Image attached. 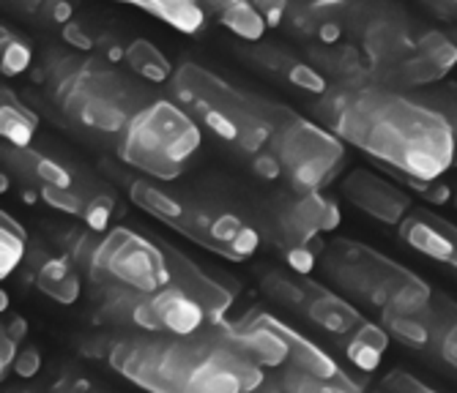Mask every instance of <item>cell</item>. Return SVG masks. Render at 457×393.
<instances>
[{
    "label": "cell",
    "mask_w": 457,
    "mask_h": 393,
    "mask_svg": "<svg viewBox=\"0 0 457 393\" xmlns=\"http://www.w3.org/2000/svg\"><path fill=\"white\" fill-rule=\"evenodd\" d=\"M312 115L345 145L392 172L438 181L454 167V140L446 120L408 91L376 79L328 85Z\"/></svg>",
    "instance_id": "6da1fadb"
},
{
    "label": "cell",
    "mask_w": 457,
    "mask_h": 393,
    "mask_svg": "<svg viewBox=\"0 0 457 393\" xmlns=\"http://www.w3.org/2000/svg\"><path fill=\"white\" fill-rule=\"evenodd\" d=\"M104 361L145 393H246L266 377L209 323L189 336L112 339L104 344Z\"/></svg>",
    "instance_id": "7a4b0ae2"
},
{
    "label": "cell",
    "mask_w": 457,
    "mask_h": 393,
    "mask_svg": "<svg viewBox=\"0 0 457 393\" xmlns=\"http://www.w3.org/2000/svg\"><path fill=\"white\" fill-rule=\"evenodd\" d=\"M45 87L69 126L99 137H120L156 99L135 77L94 55H47Z\"/></svg>",
    "instance_id": "3957f363"
},
{
    "label": "cell",
    "mask_w": 457,
    "mask_h": 393,
    "mask_svg": "<svg viewBox=\"0 0 457 393\" xmlns=\"http://www.w3.org/2000/svg\"><path fill=\"white\" fill-rule=\"evenodd\" d=\"M168 85L170 99L184 107L200 128L212 131L220 143L249 159L261 156L269 148L277 126L290 112L285 104L244 91L192 61L176 66V74Z\"/></svg>",
    "instance_id": "277c9868"
},
{
    "label": "cell",
    "mask_w": 457,
    "mask_h": 393,
    "mask_svg": "<svg viewBox=\"0 0 457 393\" xmlns=\"http://www.w3.org/2000/svg\"><path fill=\"white\" fill-rule=\"evenodd\" d=\"M127 189L132 202L159 218L164 227L225 259L241 262L261 246V233L228 208L176 194L148 178H129Z\"/></svg>",
    "instance_id": "5b68a950"
},
{
    "label": "cell",
    "mask_w": 457,
    "mask_h": 393,
    "mask_svg": "<svg viewBox=\"0 0 457 393\" xmlns=\"http://www.w3.org/2000/svg\"><path fill=\"white\" fill-rule=\"evenodd\" d=\"M320 268L340 292L367 306L411 309L433 300L430 284L392 257L351 238H335L320 251Z\"/></svg>",
    "instance_id": "8992f818"
},
{
    "label": "cell",
    "mask_w": 457,
    "mask_h": 393,
    "mask_svg": "<svg viewBox=\"0 0 457 393\" xmlns=\"http://www.w3.org/2000/svg\"><path fill=\"white\" fill-rule=\"evenodd\" d=\"M200 143L203 131L184 107L173 99H154L118 137V156L151 181L170 184L192 164Z\"/></svg>",
    "instance_id": "52a82bcc"
},
{
    "label": "cell",
    "mask_w": 457,
    "mask_h": 393,
    "mask_svg": "<svg viewBox=\"0 0 457 393\" xmlns=\"http://www.w3.org/2000/svg\"><path fill=\"white\" fill-rule=\"evenodd\" d=\"M266 151L294 192H323L345 164V143L294 110L282 118Z\"/></svg>",
    "instance_id": "ba28073f"
},
{
    "label": "cell",
    "mask_w": 457,
    "mask_h": 393,
    "mask_svg": "<svg viewBox=\"0 0 457 393\" xmlns=\"http://www.w3.org/2000/svg\"><path fill=\"white\" fill-rule=\"evenodd\" d=\"M343 222L340 205L328 200L323 192H294L279 197L269 216L263 218L271 243L282 251L287 266L296 274L307 276L320 259L326 243L320 235L335 233Z\"/></svg>",
    "instance_id": "9c48e42d"
},
{
    "label": "cell",
    "mask_w": 457,
    "mask_h": 393,
    "mask_svg": "<svg viewBox=\"0 0 457 393\" xmlns=\"http://www.w3.org/2000/svg\"><path fill=\"white\" fill-rule=\"evenodd\" d=\"M88 276L94 284L129 287L135 292H156L170 284L168 259L159 241H151L129 227L107 230L94 251Z\"/></svg>",
    "instance_id": "30bf717a"
},
{
    "label": "cell",
    "mask_w": 457,
    "mask_h": 393,
    "mask_svg": "<svg viewBox=\"0 0 457 393\" xmlns=\"http://www.w3.org/2000/svg\"><path fill=\"white\" fill-rule=\"evenodd\" d=\"M420 36L422 30L413 25V20L403 9L389 4V0H372L353 44L361 47L372 69V79H376L378 74L400 63L405 55H411Z\"/></svg>",
    "instance_id": "8fae6325"
},
{
    "label": "cell",
    "mask_w": 457,
    "mask_h": 393,
    "mask_svg": "<svg viewBox=\"0 0 457 393\" xmlns=\"http://www.w3.org/2000/svg\"><path fill=\"white\" fill-rule=\"evenodd\" d=\"M457 66V47L446 30L441 28H425L417 47L411 55H405L400 63L386 69L376 77V82L395 87V91H420L444 82V77Z\"/></svg>",
    "instance_id": "7c38bea8"
},
{
    "label": "cell",
    "mask_w": 457,
    "mask_h": 393,
    "mask_svg": "<svg viewBox=\"0 0 457 393\" xmlns=\"http://www.w3.org/2000/svg\"><path fill=\"white\" fill-rule=\"evenodd\" d=\"M205 323H209L205 312L173 284L156 292H143L132 317V328H140L145 333H170V336L197 333Z\"/></svg>",
    "instance_id": "4fadbf2b"
},
{
    "label": "cell",
    "mask_w": 457,
    "mask_h": 393,
    "mask_svg": "<svg viewBox=\"0 0 457 393\" xmlns=\"http://www.w3.org/2000/svg\"><path fill=\"white\" fill-rule=\"evenodd\" d=\"M238 55L253 66L255 71L282 82V85H290L296 87L302 94H310V96H323L328 91V82L310 66V61L299 53H294L285 44H277V41H241L238 44Z\"/></svg>",
    "instance_id": "5bb4252c"
},
{
    "label": "cell",
    "mask_w": 457,
    "mask_h": 393,
    "mask_svg": "<svg viewBox=\"0 0 457 393\" xmlns=\"http://www.w3.org/2000/svg\"><path fill=\"white\" fill-rule=\"evenodd\" d=\"M340 192L353 208L389 227H400V222L413 208L411 194L400 184L372 169H351L340 184Z\"/></svg>",
    "instance_id": "9a60e30c"
},
{
    "label": "cell",
    "mask_w": 457,
    "mask_h": 393,
    "mask_svg": "<svg viewBox=\"0 0 457 393\" xmlns=\"http://www.w3.org/2000/svg\"><path fill=\"white\" fill-rule=\"evenodd\" d=\"M159 246L164 251V259H168L170 284L181 290L184 295H189L212 323L225 320L236 298V287H225L222 282H217L209 271H203L189 254H184L173 243L159 241Z\"/></svg>",
    "instance_id": "2e32d148"
},
{
    "label": "cell",
    "mask_w": 457,
    "mask_h": 393,
    "mask_svg": "<svg viewBox=\"0 0 457 393\" xmlns=\"http://www.w3.org/2000/svg\"><path fill=\"white\" fill-rule=\"evenodd\" d=\"M38 194L47 205L79 216L91 233H104L110 227V218L118 210V197L115 192L88 175H77L74 184L61 189V186H38Z\"/></svg>",
    "instance_id": "e0dca14e"
},
{
    "label": "cell",
    "mask_w": 457,
    "mask_h": 393,
    "mask_svg": "<svg viewBox=\"0 0 457 393\" xmlns=\"http://www.w3.org/2000/svg\"><path fill=\"white\" fill-rule=\"evenodd\" d=\"M457 317V303L449 298H441L422 306H411V309H384L381 312V325L389 331V336L400 339L408 347H433L438 349L446 328Z\"/></svg>",
    "instance_id": "ac0fdd59"
},
{
    "label": "cell",
    "mask_w": 457,
    "mask_h": 393,
    "mask_svg": "<svg viewBox=\"0 0 457 393\" xmlns=\"http://www.w3.org/2000/svg\"><path fill=\"white\" fill-rule=\"evenodd\" d=\"M397 230L405 246L457 271V227L449 218L430 208H411Z\"/></svg>",
    "instance_id": "d6986e66"
},
{
    "label": "cell",
    "mask_w": 457,
    "mask_h": 393,
    "mask_svg": "<svg viewBox=\"0 0 457 393\" xmlns=\"http://www.w3.org/2000/svg\"><path fill=\"white\" fill-rule=\"evenodd\" d=\"M304 58L328 85H351L372 79V69L353 41L335 44H304Z\"/></svg>",
    "instance_id": "ffe728a7"
},
{
    "label": "cell",
    "mask_w": 457,
    "mask_h": 393,
    "mask_svg": "<svg viewBox=\"0 0 457 393\" xmlns=\"http://www.w3.org/2000/svg\"><path fill=\"white\" fill-rule=\"evenodd\" d=\"M304 317L315 323L320 331L331 333L337 341L353 333L367 320L351 300H345L335 290H326L323 284H315V282H310V300L304 306Z\"/></svg>",
    "instance_id": "44dd1931"
},
{
    "label": "cell",
    "mask_w": 457,
    "mask_h": 393,
    "mask_svg": "<svg viewBox=\"0 0 457 393\" xmlns=\"http://www.w3.org/2000/svg\"><path fill=\"white\" fill-rule=\"evenodd\" d=\"M4 164L22 175V178L28 181H36L38 186H71L74 178H77V172L71 167H66L63 161L47 156V153H41L36 151L33 145L30 148H14V145H6L4 148Z\"/></svg>",
    "instance_id": "7402d4cb"
},
{
    "label": "cell",
    "mask_w": 457,
    "mask_h": 393,
    "mask_svg": "<svg viewBox=\"0 0 457 393\" xmlns=\"http://www.w3.org/2000/svg\"><path fill=\"white\" fill-rule=\"evenodd\" d=\"M30 268H33V282L36 287L50 295L53 300L63 303V306H71L77 298H79V276H77V266L66 257H36L30 262Z\"/></svg>",
    "instance_id": "603a6c76"
},
{
    "label": "cell",
    "mask_w": 457,
    "mask_h": 393,
    "mask_svg": "<svg viewBox=\"0 0 457 393\" xmlns=\"http://www.w3.org/2000/svg\"><path fill=\"white\" fill-rule=\"evenodd\" d=\"M340 349L353 369H359L361 374H372L384 364L389 349V331L378 323L364 320L353 333L340 339Z\"/></svg>",
    "instance_id": "cb8c5ba5"
},
{
    "label": "cell",
    "mask_w": 457,
    "mask_h": 393,
    "mask_svg": "<svg viewBox=\"0 0 457 393\" xmlns=\"http://www.w3.org/2000/svg\"><path fill=\"white\" fill-rule=\"evenodd\" d=\"M205 14L214 17L225 30L241 41H261L266 36V22L249 0H200Z\"/></svg>",
    "instance_id": "d4e9b609"
},
{
    "label": "cell",
    "mask_w": 457,
    "mask_h": 393,
    "mask_svg": "<svg viewBox=\"0 0 457 393\" xmlns=\"http://www.w3.org/2000/svg\"><path fill=\"white\" fill-rule=\"evenodd\" d=\"M120 4L148 12L179 33H200L209 17L200 0H120Z\"/></svg>",
    "instance_id": "484cf974"
},
{
    "label": "cell",
    "mask_w": 457,
    "mask_h": 393,
    "mask_svg": "<svg viewBox=\"0 0 457 393\" xmlns=\"http://www.w3.org/2000/svg\"><path fill=\"white\" fill-rule=\"evenodd\" d=\"M38 128V115L12 91H0V135L14 148H30Z\"/></svg>",
    "instance_id": "4316f807"
},
{
    "label": "cell",
    "mask_w": 457,
    "mask_h": 393,
    "mask_svg": "<svg viewBox=\"0 0 457 393\" xmlns=\"http://www.w3.org/2000/svg\"><path fill=\"white\" fill-rule=\"evenodd\" d=\"M123 63L129 66V71L135 77H140L151 85H164L176 74V66L170 63V58L148 38H129L127 53H123Z\"/></svg>",
    "instance_id": "83f0119b"
},
{
    "label": "cell",
    "mask_w": 457,
    "mask_h": 393,
    "mask_svg": "<svg viewBox=\"0 0 457 393\" xmlns=\"http://www.w3.org/2000/svg\"><path fill=\"white\" fill-rule=\"evenodd\" d=\"M274 380L285 393H361V385L351 380L348 374L343 377H318L312 372H304L299 366H282L277 369Z\"/></svg>",
    "instance_id": "f1b7e54d"
},
{
    "label": "cell",
    "mask_w": 457,
    "mask_h": 393,
    "mask_svg": "<svg viewBox=\"0 0 457 393\" xmlns=\"http://www.w3.org/2000/svg\"><path fill=\"white\" fill-rule=\"evenodd\" d=\"M4 4L14 14L45 28L63 30L69 22H74V0H4Z\"/></svg>",
    "instance_id": "f546056e"
},
{
    "label": "cell",
    "mask_w": 457,
    "mask_h": 393,
    "mask_svg": "<svg viewBox=\"0 0 457 393\" xmlns=\"http://www.w3.org/2000/svg\"><path fill=\"white\" fill-rule=\"evenodd\" d=\"M263 292L287 306V309H294L299 315H304V306L310 300V279L307 276H287V274H279V271H271L263 276Z\"/></svg>",
    "instance_id": "4dcf8cb0"
},
{
    "label": "cell",
    "mask_w": 457,
    "mask_h": 393,
    "mask_svg": "<svg viewBox=\"0 0 457 393\" xmlns=\"http://www.w3.org/2000/svg\"><path fill=\"white\" fill-rule=\"evenodd\" d=\"M25 246H28V233L12 213L4 210L0 213V279L4 282L22 266Z\"/></svg>",
    "instance_id": "1f68e13d"
},
{
    "label": "cell",
    "mask_w": 457,
    "mask_h": 393,
    "mask_svg": "<svg viewBox=\"0 0 457 393\" xmlns=\"http://www.w3.org/2000/svg\"><path fill=\"white\" fill-rule=\"evenodd\" d=\"M408 94H413L422 104H428L446 120V126L452 131V140H454V167H457V85L438 82V85L420 87V91H408Z\"/></svg>",
    "instance_id": "d6a6232c"
},
{
    "label": "cell",
    "mask_w": 457,
    "mask_h": 393,
    "mask_svg": "<svg viewBox=\"0 0 457 393\" xmlns=\"http://www.w3.org/2000/svg\"><path fill=\"white\" fill-rule=\"evenodd\" d=\"M0 53H4V74L6 77H20L33 63L30 44L6 25L0 28Z\"/></svg>",
    "instance_id": "836d02e7"
},
{
    "label": "cell",
    "mask_w": 457,
    "mask_h": 393,
    "mask_svg": "<svg viewBox=\"0 0 457 393\" xmlns=\"http://www.w3.org/2000/svg\"><path fill=\"white\" fill-rule=\"evenodd\" d=\"M392 172V169H389ZM395 178H397V184H405L411 192H417V194H422L428 202H433V205H444V202H449V197H452V192H449V186L446 184H441V178L438 181H422V178H413V175H405V172H392Z\"/></svg>",
    "instance_id": "e575fe53"
},
{
    "label": "cell",
    "mask_w": 457,
    "mask_h": 393,
    "mask_svg": "<svg viewBox=\"0 0 457 393\" xmlns=\"http://www.w3.org/2000/svg\"><path fill=\"white\" fill-rule=\"evenodd\" d=\"M249 4L258 9V14L263 17L269 28H282L285 20L294 14L304 0H249Z\"/></svg>",
    "instance_id": "d590c367"
},
{
    "label": "cell",
    "mask_w": 457,
    "mask_h": 393,
    "mask_svg": "<svg viewBox=\"0 0 457 393\" xmlns=\"http://www.w3.org/2000/svg\"><path fill=\"white\" fill-rule=\"evenodd\" d=\"M384 390L386 393H438L436 388H430L428 382H422L420 377H413L411 372H403V369H392L384 377Z\"/></svg>",
    "instance_id": "8d00e7d4"
},
{
    "label": "cell",
    "mask_w": 457,
    "mask_h": 393,
    "mask_svg": "<svg viewBox=\"0 0 457 393\" xmlns=\"http://www.w3.org/2000/svg\"><path fill=\"white\" fill-rule=\"evenodd\" d=\"M38 369H41V356H38V349H36V347L20 349V356H17V361H14V372H17L20 377L30 380V377L38 374Z\"/></svg>",
    "instance_id": "74e56055"
},
{
    "label": "cell",
    "mask_w": 457,
    "mask_h": 393,
    "mask_svg": "<svg viewBox=\"0 0 457 393\" xmlns=\"http://www.w3.org/2000/svg\"><path fill=\"white\" fill-rule=\"evenodd\" d=\"M438 356H441L449 366L457 369V317H454V323L446 328V333H444V339H441V344H438Z\"/></svg>",
    "instance_id": "f35d334b"
},
{
    "label": "cell",
    "mask_w": 457,
    "mask_h": 393,
    "mask_svg": "<svg viewBox=\"0 0 457 393\" xmlns=\"http://www.w3.org/2000/svg\"><path fill=\"white\" fill-rule=\"evenodd\" d=\"M422 4H425L438 20L457 22V0H422Z\"/></svg>",
    "instance_id": "ab89813d"
},
{
    "label": "cell",
    "mask_w": 457,
    "mask_h": 393,
    "mask_svg": "<svg viewBox=\"0 0 457 393\" xmlns=\"http://www.w3.org/2000/svg\"><path fill=\"white\" fill-rule=\"evenodd\" d=\"M53 393H91V390H88V385L82 382V380L66 377V380H61V382L55 385V390H53Z\"/></svg>",
    "instance_id": "60d3db41"
},
{
    "label": "cell",
    "mask_w": 457,
    "mask_h": 393,
    "mask_svg": "<svg viewBox=\"0 0 457 393\" xmlns=\"http://www.w3.org/2000/svg\"><path fill=\"white\" fill-rule=\"evenodd\" d=\"M4 333H9L12 339H17V341L22 344V339H25V333H28V323H25L22 317L14 315V317L4 325Z\"/></svg>",
    "instance_id": "b9f144b4"
},
{
    "label": "cell",
    "mask_w": 457,
    "mask_h": 393,
    "mask_svg": "<svg viewBox=\"0 0 457 393\" xmlns=\"http://www.w3.org/2000/svg\"><path fill=\"white\" fill-rule=\"evenodd\" d=\"M246 393H285V390L279 388V382L274 377H263L261 385H255L253 390H246Z\"/></svg>",
    "instance_id": "7bdbcfd3"
},
{
    "label": "cell",
    "mask_w": 457,
    "mask_h": 393,
    "mask_svg": "<svg viewBox=\"0 0 457 393\" xmlns=\"http://www.w3.org/2000/svg\"><path fill=\"white\" fill-rule=\"evenodd\" d=\"M446 36H449V38H452V44H454V47H457V22H454V25H449V28H446Z\"/></svg>",
    "instance_id": "ee69618b"
},
{
    "label": "cell",
    "mask_w": 457,
    "mask_h": 393,
    "mask_svg": "<svg viewBox=\"0 0 457 393\" xmlns=\"http://www.w3.org/2000/svg\"><path fill=\"white\" fill-rule=\"evenodd\" d=\"M12 393H33V390H12Z\"/></svg>",
    "instance_id": "f6af8a7d"
},
{
    "label": "cell",
    "mask_w": 457,
    "mask_h": 393,
    "mask_svg": "<svg viewBox=\"0 0 457 393\" xmlns=\"http://www.w3.org/2000/svg\"><path fill=\"white\" fill-rule=\"evenodd\" d=\"M454 208H457V194H454Z\"/></svg>",
    "instance_id": "bcb514c9"
},
{
    "label": "cell",
    "mask_w": 457,
    "mask_h": 393,
    "mask_svg": "<svg viewBox=\"0 0 457 393\" xmlns=\"http://www.w3.org/2000/svg\"><path fill=\"white\" fill-rule=\"evenodd\" d=\"M384 393H386V390H384Z\"/></svg>",
    "instance_id": "7dc6e473"
}]
</instances>
